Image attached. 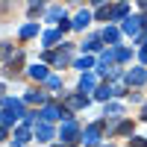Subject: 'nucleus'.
Instances as JSON below:
<instances>
[{
    "mask_svg": "<svg viewBox=\"0 0 147 147\" xmlns=\"http://www.w3.org/2000/svg\"><path fill=\"white\" fill-rule=\"evenodd\" d=\"M147 80V74L141 71V68H136V71H129V82H136V85H141Z\"/></svg>",
    "mask_w": 147,
    "mask_h": 147,
    "instance_id": "423d86ee",
    "label": "nucleus"
},
{
    "mask_svg": "<svg viewBox=\"0 0 147 147\" xmlns=\"http://www.w3.org/2000/svg\"><path fill=\"white\" fill-rule=\"evenodd\" d=\"M68 112H71V109H80V106H88V97H85V94H74V97H68Z\"/></svg>",
    "mask_w": 147,
    "mask_h": 147,
    "instance_id": "7ed1b4c3",
    "label": "nucleus"
},
{
    "mask_svg": "<svg viewBox=\"0 0 147 147\" xmlns=\"http://www.w3.org/2000/svg\"><path fill=\"white\" fill-rule=\"evenodd\" d=\"M56 38H59V32H47V35H44V44H47V47H50V44H53Z\"/></svg>",
    "mask_w": 147,
    "mask_h": 147,
    "instance_id": "f3484780",
    "label": "nucleus"
},
{
    "mask_svg": "<svg viewBox=\"0 0 147 147\" xmlns=\"http://www.w3.org/2000/svg\"><path fill=\"white\" fill-rule=\"evenodd\" d=\"M115 91L109 88V85H100V88H97V97H100V100H106V97H112Z\"/></svg>",
    "mask_w": 147,
    "mask_h": 147,
    "instance_id": "ddd939ff",
    "label": "nucleus"
},
{
    "mask_svg": "<svg viewBox=\"0 0 147 147\" xmlns=\"http://www.w3.org/2000/svg\"><path fill=\"white\" fill-rule=\"evenodd\" d=\"M112 15H115V18H124V15H127V6H124V3L115 6V9H112Z\"/></svg>",
    "mask_w": 147,
    "mask_h": 147,
    "instance_id": "dca6fc26",
    "label": "nucleus"
},
{
    "mask_svg": "<svg viewBox=\"0 0 147 147\" xmlns=\"http://www.w3.org/2000/svg\"><path fill=\"white\" fill-rule=\"evenodd\" d=\"M88 21H91V15H88V12H80V15H77V21H74V27H77V30H82Z\"/></svg>",
    "mask_w": 147,
    "mask_h": 147,
    "instance_id": "1a4fd4ad",
    "label": "nucleus"
},
{
    "mask_svg": "<svg viewBox=\"0 0 147 147\" xmlns=\"http://www.w3.org/2000/svg\"><path fill=\"white\" fill-rule=\"evenodd\" d=\"M27 103H44V94L41 91H30L27 94Z\"/></svg>",
    "mask_w": 147,
    "mask_h": 147,
    "instance_id": "9b49d317",
    "label": "nucleus"
},
{
    "mask_svg": "<svg viewBox=\"0 0 147 147\" xmlns=\"http://www.w3.org/2000/svg\"><path fill=\"white\" fill-rule=\"evenodd\" d=\"M77 68H82V71H88V68H94V59H80V62H77Z\"/></svg>",
    "mask_w": 147,
    "mask_h": 147,
    "instance_id": "2eb2a0df",
    "label": "nucleus"
},
{
    "mask_svg": "<svg viewBox=\"0 0 147 147\" xmlns=\"http://www.w3.org/2000/svg\"><path fill=\"white\" fill-rule=\"evenodd\" d=\"M141 59H144V62H147V50H144V53H141Z\"/></svg>",
    "mask_w": 147,
    "mask_h": 147,
    "instance_id": "b1692460",
    "label": "nucleus"
},
{
    "mask_svg": "<svg viewBox=\"0 0 147 147\" xmlns=\"http://www.w3.org/2000/svg\"><path fill=\"white\" fill-rule=\"evenodd\" d=\"M82 141L88 144V147L100 141V124H94V127H88V129H85V132H82Z\"/></svg>",
    "mask_w": 147,
    "mask_h": 147,
    "instance_id": "f03ea898",
    "label": "nucleus"
},
{
    "mask_svg": "<svg viewBox=\"0 0 147 147\" xmlns=\"http://www.w3.org/2000/svg\"><path fill=\"white\" fill-rule=\"evenodd\" d=\"M47 85H50V88H59V85H62V80H59V77H50V80H47Z\"/></svg>",
    "mask_w": 147,
    "mask_h": 147,
    "instance_id": "aec40b11",
    "label": "nucleus"
},
{
    "mask_svg": "<svg viewBox=\"0 0 147 147\" xmlns=\"http://www.w3.org/2000/svg\"><path fill=\"white\" fill-rule=\"evenodd\" d=\"M74 136H77V124H74V121H65V127H62V138H65V141H77Z\"/></svg>",
    "mask_w": 147,
    "mask_h": 147,
    "instance_id": "20e7f679",
    "label": "nucleus"
},
{
    "mask_svg": "<svg viewBox=\"0 0 147 147\" xmlns=\"http://www.w3.org/2000/svg\"><path fill=\"white\" fill-rule=\"evenodd\" d=\"M9 53H12V47L9 44H0V56H9Z\"/></svg>",
    "mask_w": 147,
    "mask_h": 147,
    "instance_id": "412c9836",
    "label": "nucleus"
},
{
    "mask_svg": "<svg viewBox=\"0 0 147 147\" xmlns=\"http://www.w3.org/2000/svg\"><path fill=\"white\" fill-rule=\"evenodd\" d=\"M115 132H118V136H127V132H132V124H129V121H124V124L115 127Z\"/></svg>",
    "mask_w": 147,
    "mask_h": 147,
    "instance_id": "f8f14e48",
    "label": "nucleus"
},
{
    "mask_svg": "<svg viewBox=\"0 0 147 147\" xmlns=\"http://www.w3.org/2000/svg\"><path fill=\"white\" fill-rule=\"evenodd\" d=\"M15 138H21V141H27V138H30V132H27V129H24V127H21V129L15 132Z\"/></svg>",
    "mask_w": 147,
    "mask_h": 147,
    "instance_id": "a211bd4d",
    "label": "nucleus"
},
{
    "mask_svg": "<svg viewBox=\"0 0 147 147\" xmlns=\"http://www.w3.org/2000/svg\"><path fill=\"white\" fill-rule=\"evenodd\" d=\"M141 118H144V121H147V106H144V115H141Z\"/></svg>",
    "mask_w": 147,
    "mask_h": 147,
    "instance_id": "393cba45",
    "label": "nucleus"
},
{
    "mask_svg": "<svg viewBox=\"0 0 147 147\" xmlns=\"http://www.w3.org/2000/svg\"><path fill=\"white\" fill-rule=\"evenodd\" d=\"M3 138H6V129H3V127H0V141H3Z\"/></svg>",
    "mask_w": 147,
    "mask_h": 147,
    "instance_id": "5701e85b",
    "label": "nucleus"
},
{
    "mask_svg": "<svg viewBox=\"0 0 147 147\" xmlns=\"http://www.w3.org/2000/svg\"><path fill=\"white\" fill-rule=\"evenodd\" d=\"M91 85H94V77H91V74H85V77L80 80V88H82V91H88Z\"/></svg>",
    "mask_w": 147,
    "mask_h": 147,
    "instance_id": "9d476101",
    "label": "nucleus"
},
{
    "mask_svg": "<svg viewBox=\"0 0 147 147\" xmlns=\"http://www.w3.org/2000/svg\"><path fill=\"white\" fill-rule=\"evenodd\" d=\"M35 136H38V141H47V138H50V136H53V129H50V127H47V124H41L38 129H35Z\"/></svg>",
    "mask_w": 147,
    "mask_h": 147,
    "instance_id": "0eeeda50",
    "label": "nucleus"
},
{
    "mask_svg": "<svg viewBox=\"0 0 147 147\" xmlns=\"http://www.w3.org/2000/svg\"><path fill=\"white\" fill-rule=\"evenodd\" d=\"M132 147H147V141H141V138H132Z\"/></svg>",
    "mask_w": 147,
    "mask_h": 147,
    "instance_id": "4be33fe9",
    "label": "nucleus"
},
{
    "mask_svg": "<svg viewBox=\"0 0 147 147\" xmlns=\"http://www.w3.org/2000/svg\"><path fill=\"white\" fill-rule=\"evenodd\" d=\"M30 74H32L35 80H50V77H47V68H44V65H35V68H30Z\"/></svg>",
    "mask_w": 147,
    "mask_h": 147,
    "instance_id": "6e6552de",
    "label": "nucleus"
},
{
    "mask_svg": "<svg viewBox=\"0 0 147 147\" xmlns=\"http://www.w3.org/2000/svg\"><path fill=\"white\" fill-rule=\"evenodd\" d=\"M32 32H35V27H32V24H30V27H24V30H21V35H24V38H30Z\"/></svg>",
    "mask_w": 147,
    "mask_h": 147,
    "instance_id": "6ab92c4d",
    "label": "nucleus"
},
{
    "mask_svg": "<svg viewBox=\"0 0 147 147\" xmlns=\"http://www.w3.org/2000/svg\"><path fill=\"white\" fill-rule=\"evenodd\" d=\"M103 38H106V41H118V30H109V27H106V32H103Z\"/></svg>",
    "mask_w": 147,
    "mask_h": 147,
    "instance_id": "4468645a",
    "label": "nucleus"
},
{
    "mask_svg": "<svg viewBox=\"0 0 147 147\" xmlns=\"http://www.w3.org/2000/svg\"><path fill=\"white\" fill-rule=\"evenodd\" d=\"M41 118H44V121H56V118H65V121H71V112H68V109H59V106H44Z\"/></svg>",
    "mask_w": 147,
    "mask_h": 147,
    "instance_id": "f257e3e1",
    "label": "nucleus"
},
{
    "mask_svg": "<svg viewBox=\"0 0 147 147\" xmlns=\"http://www.w3.org/2000/svg\"><path fill=\"white\" fill-rule=\"evenodd\" d=\"M141 24H147V18H127L124 30H127V32H138V27H141Z\"/></svg>",
    "mask_w": 147,
    "mask_h": 147,
    "instance_id": "39448f33",
    "label": "nucleus"
}]
</instances>
